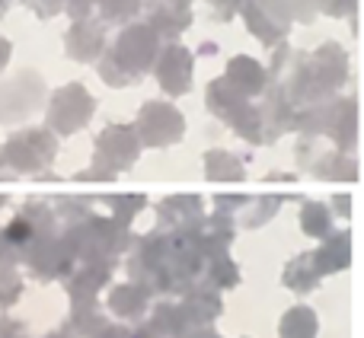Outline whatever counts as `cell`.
Wrapping results in <instances>:
<instances>
[{
  "instance_id": "cell-1",
  "label": "cell",
  "mask_w": 364,
  "mask_h": 338,
  "mask_svg": "<svg viewBox=\"0 0 364 338\" xmlns=\"http://www.w3.org/2000/svg\"><path fill=\"white\" fill-rule=\"evenodd\" d=\"M284 70L288 80H272L284 99L320 102L348 80V51L339 42H323L316 51H291Z\"/></svg>"
},
{
  "instance_id": "cell-2",
  "label": "cell",
  "mask_w": 364,
  "mask_h": 338,
  "mask_svg": "<svg viewBox=\"0 0 364 338\" xmlns=\"http://www.w3.org/2000/svg\"><path fill=\"white\" fill-rule=\"evenodd\" d=\"M160 51V38L147 29L141 19L122 26V32L115 36L112 45H106V51L96 61L100 70V80L109 87H128V83H138L141 77L151 74L154 58Z\"/></svg>"
},
{
  "instance_id": "cell-3",
  "label": "cell",
  "mask_w": 364,
  "mask_h": 338,
  "mask_svg": "<svg viewBox=\"0 0 364 338\" xmlns=\"http://www.w3.org/2000/svg\"><path fill=\"white\" fill-rule=\"evenodd\" d=\"M237 13L250 36L265 48H278L282 42H288V32L294 26V16L284 0H243Z\"/></svg>"
},
{
  "instance_id": "cell-4",
  "label": "cell",
  "mask_w": 364,
  "mask_h": 338,
  "mask_svg": "<svg viewBox=\"0 0 364 338\" xmlns=\"http://www.w3.org/2000/svg\"><path fill=\"white\" fill-rule=\"evenodd\" d=\"M45 99V80L36 70H16L0 83V121H19Z\"/></svg>"
},
{
  "instance_id": "cell-5",
  "label": "cell",
  "mask_w": 364,
  "mask_h": 338,
  "mask_svg": "<svg viewBox=\"0 0 364 338\" xmlns=\"http://www.w3.org/2000/svg\"><path fill=\"white\" fill-rule=\"evenodd\" d=\"M96 109V99L87 93L83 83H68L55 89L48 102V125L58 128V134H74L80 125H87Z\"/></svg>"
},
{
  "instance_id": "cell-6",
  "label": "cell",
  "mask_w": 364,
  "mask_h": 338,
  "mask_svg": "<svg viewBox=\"0 0 364 338\" xmlns=\"http://www.w3.org/2000/svg\"><path fill=\"white\" fill-rule=\"evenodd\" d=\"M154 77H157L160 89L166 96H182L192 87V74H195V51H188L186 45L170 42L160 45L157 58H154Z\"/></svg>"
},
{
  "instance_id": "cell-7",
  "label": "cell",
  "mask_w": 364,
  "mask_h": 338,
  "mask_svg": "<svg viewBox=\"0 0 364 338\" xmlns=\"http://www.w3.org/2000/svg\"><path fill=\"white\" fill-rule=\"evenodd\" d=\"M141 13V23L160 38V45L176 42L192 26V0H144Z\"/></svg>"
},
{
  "instance_id": "cell-8",
  "label": "cell",
  "mask_w": 364,
  "mask_h": 338,
  "mask_svg": "<svg viewBox=\"0 0 364 338\" xmlns=\"http://www.w3.org/2000/svg\"><path fill=\"white\" fill-rule=\"evenodd\" d=\"M208 109H214L220 119H227L233 128H240V131L256 134L259 112L250 106V99H246L240 89H233L230 83L224 80V77L208 83Z\"/></svg>"
},
{
  "instance_id": "cell-9",
  "label": "cell",
  "mask_w": 364,
  "mask_h": 338,
  "mask_svg": "<svg viewBox=\"0 0 364 338\" xmlns=\"http://www.w3.org/2000/svg\"><path fill=\"white\" fill-rule=\"evenodd\" d=\"M106 26L96 16L77 19L70 23V29L64 32V55L77 64H96L100 55L106 51Z\"/></svg>"
},
{
  "instance_id": "cell-10",
  "label": "cell",
  "mask_w": 364,
  "mask_h": 338,
  "mask_svg": "<svg viewBox=\"0 0 364 338\" xmlns=\"http://www.w3.org/2000/svg\"><path fill=\"white\" fill-rule=\"evenodd\" d=\"M138 131H141V138L154 147L173 144V141L182 134V115L170 106V102H147V106L141 109Z\"/></svg>"
},
{
  "instance_id": "cell-11",
  "label": "cell",
  "mask_w": 364,
  "mask_h": 338,
  "mask_svg": "<svg viewBox=\"0 0 364 338\" xmlns=\"http://www.w3.org/2000/svg\"><path fill=\"white\" fill-rule=\"evenodd\" d=\"M224 80L230 83L233 89H240V93L250 99V96H259L265 93V87H269V77H265V67L256 61V58L250 55H233L230 61H227V74Z\"/></svg>"
},
{
  "instance_id": "cell-12",
  "label": "cell",
  "mask_w": 364,
  "mask_h": 338,
  "mask_svg": "<svg viewBox=\"0 0 364 338\" xmlns=\"http://www.w3.org/2000/svg\"><path fill=\"white\" fill-rule=\"evenodd\" d=\"M55 153V141L45 131H23L10 141V157L16 163H48Z\"/></svg>"
},
{
  "instance_id": "cell-13",
  "label": "cell",
  "mask_w": 364,
  "mask_h": 338,
  "mask_svg": "<svg viewBox=\"0 0 364 338\" xmlns=\"http://www.w3.org/2000/svg\"><path fill=\"white\" fill-rule=\"evenodd\" d=\"M100 157L122 160V163H128L132 157H138V141H134L132 128L112 125L109 131H102V138H100Z\"/></svg>"
},
{
  "instance_id": "cell-14",
  "label": "cell",
  "mask_w": 364,
  "mask_h": 338,
  "mask_svg": "<svg viewBox=\"0 0 364 338\" xmlns=\"http://www.w3.org/2000/svg\"><path fill=\"white\" fill-rule=\"evenodd\" d=\"M141 4H144V0H96L93 10L100 13L96 19H100L102 26H128L138 19Z\"/></svg>"
},
{
  "instance_id": "cell-15",
  "label": "cell",
  "mask_w": 364,
  "mask_h": 338,
  "mask_svg": "<svg viewBox=\"0 0 364 338\" xmlns=\"http://www.w3.org/2000/svg\"><path fill=\"white\" fill-rule=\"evenodd\" d=\"M358 10V0H316V13H326V16H355Z\"/></svg>"
},
{
  "instance_id": "cell-16",
  "label": "cell",
  "mask_w": 364,
  "mask_h": 338,
  "mask_svg": "<svg viewBox=\"0 0 364 338\" xmlns=\"http://www.w3.org/2000/svg\"><path fill=\"white\" fill-rule=\"evenodd\" d=\"M208 6H211V13L208 16L214 19V23H230L233 16H237V10H240V4L243 0H205Z\"/></svg>"
},
{
  "instance_id": "cell-17",
  "label": "cell",
  "mask_w": 364,
  "mask_h": 338,
  "mask_svg": "<svg viewBox=\"0 0 364 338\" xmlns=\"http://www.w3.org/2000/svg\"><path fill=\"white\" fill-rule=\"evenodd\" d=\"M294 16V23H314L320 13H316V0H284Z\"/></svg>"
},
{
  "instance_id": "cell-18",
  "label": "cell",
  "mask_w": 364,
  "mask_h": 338,
  "mask_svg": "<svg viewBox=\"0 0 364 338\" xmlns=\"http://www.w3.org/2000/svg\"><path fill=\"white\" fill-rule=\"evenodd\" d=\"M23 4L29 6L38 19H51V16H58V13L64 10V0H23Z\"/></svg>"
},
{
  "instance_id": "cell-19",
  "label": "cell",
  "mask_w": 364,
  "mask_h": 338,
  "mask_svg": "<svg viewBox=\"0 0 364 338\" xmlns=\"http://www.w3.org/2000/svg\"><path fill=\"white\" fill-rule=\"evenodd\" d=\"M93 6H96V0H64V10L61 13H68L70 19H87V16H93Z\"/></svg>"
},
{
  "instance_id": "cell-20",
  "label": "cell",
  "mask_w": 364,
  "mask_h": 338,
  "mask_svg": "<svg viewBox=\"0 0 364 338\" xmlns=\"http://www.w3.org/2000/svg\"><path fill=\"white\" fill-rule=\"evenodd\" d=\"M304 227H307L310 233L326 230V214H323V207H307V214H304Z\"/></svg>"
},
{
  "instance_id": "cell-21",
  "label": "cell",
  "mask_w": 364,
  "mask_h": 338,
  "mask_svg": "<svg viewBox=\"0 0 364 338\" xmlns=\"http://www.w3.org/2000/svg\"><path fill=\"white\" fill-rule=\"evenodd\" d=\"M10 58H13V42L6 36H0V74L6 70V64H10Z\"/></svg>"
},
{
  "instance_id": "cell-22",
  "label": "cell",
  "mask_w": 364,
  "mask_h": 338,
  "mask_svg": "<svg viewBox=\"0 0 364 338\" xmlns=\"http://www.w3.org/2000/svg\"><path fill=\"white\" fill-rule=\"evenodd\" d=\"M201 55H218V45H201Z\"/></svg>"
},
{
  "instance_id": "cell-23",
  "label": "cell",
  "mask_w": 364,
  "mask_h": 338,
  "mask_svg": "<svg viewBox=\"0 0 364 338\" xmlns=\"http://www.w3.org/2000/svg\"><path fill=\"white\" fill-rule=\"evenodd\" d=\"M10 4H13V0H0V16H4V13L10 10Z\"/></svg>"
}]
</instances>
